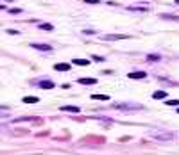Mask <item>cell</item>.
Returning <instances> with one entry per match:
<instances>
[{
    "label": "cell",
    "instance_id": "d6986e66",
    "mask_svg": "<svg viewBox=\"0 0 179 155\" xmlns=\"http://www.w3.org/2000/svg\"><path fill=\"white\" fill-rule=\"evenodd\" d=\"M9 13H11V14H20L22 9H9Z\"/></svg>",
    "mask_w": 179,
    "mask_h": 155
},
{
    "label": "cell",
    "instance_id": "d4e9b609",
    "mask_svg": "<svg viewBox=\"0 0 179 155\" xmlns=\"http://www.w3.org/2000/svg\"><path fill=\"white\" fill-rule=\"evenodd\" d=\"M177 114H179V107H177Z\"/></svg>",
    "mask_w": 179,
    "mask_h": 155
},
{
    "label": "cell",
    "instance_id": "603a6c76",
    "mask_svg": "<svg viewBox=\"0 0 179 155\" xmlns=\"http://www.w3.org/2000/svg\"><path fill=\"white\" fill-rule=\"evenodd\" d=\"M2 9H5V7H4V5H0V11H2Z\"/></svg>",
    "mask_w": 179,
    "mask_h": 155
},
{
    "label": "cell",
    "instance_id": "8992f818",
    "mask_svg": "<svg viewBox=\"0 0 179 155\" xmlns=\"http://www.w3.org/2000/svg\"><path fill=\"white\" fill-rule=\"evenodd\" d=\"M77 82H79V84H82V86H95V84H97V78L84 77V78H77Z\"/></svg>",
    "mask_w": 179,
    "mask_h": 155
},
{
    "label": "cell",
    "instance_id": "7402d4cb",
    "mask_svg": "<svg viewBox=\"0 0 179 155\" xmlns=\"http://www.w3.org/2000/svg\"><path fill=\"white\" fill-rule=\"evenodd\" d=\"M7 32L9 34H18V30H15V29H7Z\"/></svg>",
    "mask_w": 179,
    "mask_h": 155
},
{
    "label": "cell",
    "instance_id": "e0dca14e",
    "mask_svg": "<svg viewBox=\"0 0 179 155\" xmlns=\"http://www.w3.org/2000/svg\"><path fill=\"white\" fill-rule=\"evenodd\" d=\"M165 103L167 105H176V107H179V100H165Z\"/></svg>",
    "mask_w": 179,
    "mask_h": 155
},
{
    "label": "cell",
    "instance_id": "6da1fadb",
    "mask_svg": "<svg viewBox=\"0 0 179 155\" xmlns=\"http://www.w3.org/2000/svg\"><path fill=\"white\" fill-rule=\"evenodd\" d=\"M149 137L156 139V141H172L174 139V134L168 132V130H159V128H154V130H149Z\"/></svg>",
    "mask_w": 179,
    "mask_h": 155
},
{
    "label": "cell",
    "instance_id": "9a60e30c",
    "mask_svg": "<svg viewBox=\"0 0 179 155\" xmlns=\"http://www.w3.org/2000/svg\"><path fill=\"white\" fill-rule=\"evenodd\" d=\"M159 55L158 54H149V55H147V61H149V62H151V61H152V62H156V61H159Z\"/></svg>",
    "mask_w": 179,
    "mask_h": 155
},
{
    "label": "cell",
    "instance_id": "3957f363",
    "mask_svg": "<svg viewBox=\"0 0 179 155\" xmlns=\"http://www.w3.org/2000/svg\"><path fill=\"white\" fill-rule=\"evenodd\" d=\"M131 36H127V34H106L104 39L106 41H120V39H129Z\"/></svg>",
    "mask_w": 179,
    "mask_h": 155
},
{
    "label": "cell",
    "instance_id": "2e32d148",
    "mask_svg": "<svg viewBox=\"0 0 179 155\" xmlns=\"http://www.w3.org/2000/svg\"><path fill=\"white\" fill-rule=\"evenodd\" d=\"M163 20H174V21H179V16H172V14H161Z\"/></svg>",
    "mask_w": 179,
    "mask_h": 155
},
{
    "label": "cell",
    "instance_id": "9c48e42d",
    "mask_svg": "<svg viewBox=\"0 0 179 155\" xmlns=\"http://www.w3.org/2000/svg\"><path fill=\"white\" fill-rule=\"evenodd\" d=\"M59 109L61 111H66V112H81V109L75 107V105H61Z\"/></svg>",
    "mask_w": 179,
    "mask_h": 155
},
{
    "label": "cell",
    "instance_id": "5bb4252c",
    "mask_svg": "<svg viewBox=\"0 0 179 155\" xmlns=\"http://www.w3.org/2000/svg\"><path fill=\"white\" fill-rule=\"evenodd\" d=\"M40 29L41 30H54V25H52V23H41Z\"/></svg>",
    "mask_w": 179,
    "mask_h": 155
},
{
    "label": "cell",
    "instance_id": "44dd1931",
    "mask_svg": "<svg viewBox=\"0 0 179 155\" xmlns=\"http://www.w3.org/2000/svg\"><path fill=\"white\" fill-rule=\"evenodd\" d=\"M84 2H86V4H99L100 0H84Z\"/></svg>",
    "mask_w": 179,
    "mask_h": 155
},
{
    "label": "cell",
    "instance_id": "277c9868",
    "mask_svg": "<svg viewBox=\"0 0 179 155\" xmlns=\"http://www.w3.org/2000/svg\"><path fill=\"white\" fill-rule=\"evenodd\" d=\"M31 48H36V50H41V52H52V46L45 45V43H31Z\"/></svg>",
    "mask_w": 179,
    "mask_h": 155
},
{
    "label": "cell",
    "instance_id": "8fae6325",
    "mask_svg": "<svg viewBox=\"0 0 179 155\" xmlns=\"http://www.w3.org/2000/svg\"><path fill=\"white\" fill-rule=\"evenodd\" d=\"M152 98H154V100H161V98H167V91H154V93H152Z\"/></svg>",
    "mask_w": 179,
    "mask_h": 155
},
{
    "label": "cell",
    "instance_id": "30bf717a",
    "mask_svg": "<svg viewBox=\"0 0 179 155\" xmlns=\"http://www.w3.org/2000/svg\"><path fill=\"white\" fill-rule=\"evenodd\" d=\"M72 62H74V64H77V66H88V64H90V61H88V59H79V57L72 59Z\"/></svg>",
    "mask_w": 179,
    "mask_h": 155
},
{
    "label": "cell",
    "instance_id": "4fadbf2b",
    "mask_svg": "<svg viewBox=\"0 0 179 155\" xmlns=\"http://www.w3.org/2000/svg\"><path fill=\"white\" fill-rule=\"evenodd\" d=\"M91 100H99V102H106V100H109V96H106V95H91Z\"/></svg>",
    "mask_w": 179,
    "mask_h": 155
},
{
    "label": "cell",
    "instance_id": "5b68a950",
    "mask_svg": "<svg viewBox=\"0 0 179 155\" xmlns=\"http://www.w3.org/2000/svg\"><path fill=\"white\" fill-rule=\"evenodd\" d=\"M36 86L41 87V89H54V87H56V84H54L52 80H38Z\"/></svg>",
    "mask_w": 179,
    "mask_h": 155
},
{
    "label": "cell",
    "instance_id": "ba28073f",
    "mask_svg": "<svg viewBox=\"0 0 179 155\" xmlns=\"http://www.w3.org/2000/svg\"><path fill=\"white\" fill-rule=\"evenodd\" d=\"M129 78H145L147 77V71H129Z\"/></svg>",
    "mask_w": 179,
    "mask_h": 155
},
{
    "label": "cell",
    "instance_id": "ac0fdd59",
    "mask_svg": "<svg viewBox=\"0 0 179 155\" xmlns=\"http://www.w3.org/2000/svg\"><path fill=\"white\" fill-rule=\"evenodd\" d=\"M93 61H97V62H104V57H100V55H91Z\"/></svg>",
    "mask_w": 179,
    "mask_h": 155
},
{
    "label": "cell",
    "instance_id": "cb8c5ba5",
    "mask_svg": "<svg viewBox=\"0 0 179 155\" xmlns=\"http://www.w3.org/2000/svg\"><path fill=\"white\" fill-rule=\"evenodd\" d=\"M176 4H179V0H176Z\"/></svg>",
    "mask_w": 179,
    "mask_h": 155
},
{
    "label": "cell",
    "instance_id": "ffe728a7",
    "mask_svg": "<svg viewBox=\"0 0 179 155\" xmlns=\"http://www.w3.org/2000/svg\"><path fill=\"white\" fill-rule=\"evenodd\" d=\"M84 34H97V32H95V30H91V29H86V30H84Z\"/></svg>",
    "mask_w": 179,
    "mask_h": 155
},
{
    "label": "cell",
    "instance_id": "7c38bea8",
    "mask_svg": "<svg viewBox=\"0 0 179 155\" xmlns=\"http://www.w3.org/2000/svg\"><path fill=\"white\" fill-rule=\"evenodd\" d=\"M22 100H23V103H38L40 102L38 96H25V98H22Z\"/></svg>",
    "mask_w": 179,
    "mask_h": 155
},
{
    "label": "cell",
    "instance_id": "52a82bcc",
    "mask_svg": "<svg viewBox=\"0 0 179 155\" xmlns=\"http://www.w3.org/2000/svg\"><path fill=\"white\" fill-rule=\"evenodd\" d=\"M54 70H56V71H70V64H68V62H58V64L54 66Z\"/></svg>",
    "mask_w": 179,
    "mask_h": 155
},
{
    "label": "cell",
    "instance_id": "7a4b0ae2",
    "mask_svg": "<svg viewBox=\"0 0 179 155\" xmlns=\"http://www.w3.org/2000/svg\"><path fill=\"white\" fill-rule=\"evenodd\" d=\"M113 107L120 109V111H138V109H143V105L136 103V102H122V103H115Z\"/></svg>",
    "mask_w": 179,
    "mask_h": 155
}]
</instances>
